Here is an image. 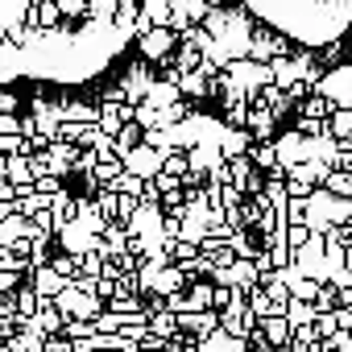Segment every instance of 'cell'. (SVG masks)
I'll list each match as a JSON object with an SVG mask.
<instances>
[{"mask_svg": "<svg viewBox=\"0 0 352 352\" xmlns=\"http://www.w3.org/2000/svg\"><path fill=\"white\" fill-rule=\"evenodd\" d=\"M141 0H5L0 83H91L137 38Z\"/></svg>", "mask_w": 352, "mask_h": 352, "instance_id": "obj_1", "label": "cell"}, {"mask_svg": "<svg viewBox=\"0 0 352 352\" xmlns=\"http://www.w3.org/2000/svg\"><path fill=\"white\" fill-rule=\"evenodd\" d=\"M245 9L302 46H336L352 30V0H245Z\"/></svg>", "mask_w": 352, "mask_h": 352, "instance_id": "obj_2", "label": "cell"}, {"mask_svg": "<svg viewBox=\"0 0 352 352\" xmlns=\"http://www.w3.org/2000/svg\"><path fill=\"white\" fill-rule=\"evenodd\" d=\"M54 302H58V311H63L67 319H91V323L100 319V315H96V311H100V294H87V290H79V286H67Z\"/></svg>", "mask_w": 352, "mask_h": 352, "instance_id": "obj_3", "label": "cell"}, {"mask_svg": "<svg viewBox=\"0 0 352 352\" xmlns=\"http://www.w3.org/2000/svg\"><path fill=\"white\" fill-rule=\"evenodd\" d=\"M153 30H174V5H170V0H141L137 38H145Z\"/></svg>", "mask_w": 352, "mask_h": 352, "instance_id": "obj_4", "label": "cell"}, {"mask_svg": "<svg viewBox=\"0 0 352 352\" xmlns=\"http://www.w3.org/2000/svg\"><path fill=\"white\" fill-rule=\"evenodd\" d=\"M120 162H124V170H129V174H137V179H145V183H149V179H157L162 166H166V157H162L157 149H149V145H137V149H133V153H124Z\"/></svg>", "mask_w": 352, "mask_h": 352, "instance_id": "obj_5", "label": "cell"}, {"mask_svg": "<svg viewBox=\"0 0 352 352\" xmlns=\"http://www.w3.org/2000/svg\"><path fill=\"white\" fill-rule=\"evenodd\" d=\"M137 42H141V54H145L149 63H166L174 50H183V46H179L183 38L174 34V30H153V34H145V38H137Z\"/></svg>", "mask_w": 352, "mask_h": 352, "instance_id": "obj_6", "label": "cell"}, {"mask_svg": "<svg viewBox=\"0 0 352 352\" xmlns=\"http://www.w3.org/2000/svg\"><path fill=\"white\" fill-rule=\"evenodd\" d=\"M153 83H157V79L149 75V67H141V63H137L133 71H124V79H120V96H124V100H133V108H137V104H145V100H149Z\"/></svg>", "mask_w": 352, "mask_h": 352, "instance_id": "obj_7", "label": "cell"}, {"mask_svg": "<svg viewBox=\"0 0 352 352\" xmlns=\"http://www.w3.org/2000/svg\"><path fill=\"white\" fill-rule=\"evenodd\" d=\"M25 327H34V331H42L46 340L54 336V331H67V315L58 311V302H42V311L25 323Z\"/></svg>", "mask_w": 352, "mask_h": 352, "instance_id": "obj_8", "label": "cell"}, {"mask_svg": "<svg viewBox=\"0 0 352 352\" xmlns=\"http://www.w3.org/2000/svg\"><path fill=\"white\" fill-rule=\"evenodd\" d=\"M67 286H71V282H67V278H63L54 265H46V270H34V290H38L46 302H54V298H58Z\"/></svg>", "mask_w": 352, "mask_h": 352, "instance_id": "obj_9", "label": "cell"}, {"mask_svg": "<svg viewBox=\"0 0 352 352\" xmlns=\"http://www.w3.org/2000/svg\"><path fill=\"white\" fill-rule=\"evenodd\" d=\"M261 336H265V344L286 348V344H294V323L286 315H270V319H261Z\"/></svg>", "mask_w": 352, "mask_h": 352, "instance_id": "obj_10", "label": "cell"}, {"mask_svg": "<svg viewBox=\"0 0 352 352\" xmlns=\"http://www.w3.org/2000/svg\"><path fill=\"white\" fill-rule=\"evenodd\" d=\"M195 352H249V340H241V336H232V331H216V336H208V340H199L195 344Z\"/></svg>", "mask_w": 352, "mask_h": 352, "instance_id": "obj_11", "label": "cell"}, {"mask_svg": "<svg viewBox=\"0 0 352 352\" xmlns=\"http://www.w3.org/2000/svg\"><path fill=\"white\" fill-rule=\"evenodd\" d=\"M5 174H9V183H13V187H38L34 166H30L25 153H21V157H5Z\"/></svg>", "mask_w": 352, "mask_h": 352, "instance_id": "obj_12", "label": "cell"}, {"mask_svg": "<svg viewBox=\"0 0 352 352\" xmlns=\"http://www.w3.org/2000/svg\"><path fill=\"white\" fill-rule=\"evenodd\" d=\"M274 120H278V112H274L270 104H253V116H249V133L265 141V137L274 133Z\"/></svg>", "mask_w": 352, "mask_h": 352, "instance_id": "obj_13", "label": "cell"}, {"mask_svg": "<svg viewBox=\"0 0 352 352\" xmlns=\"http://www.w3.org/2000/svg\"><path fill=\"white\" fill-rule=\"evenodd\" d=\"M212 307H216V286L195 282V286H191V294H187V315H191V311L199 315V311H212Z\"/></svg>", "mask_w": 352, "mask_h": 352, "instance_id": "obj_14", "label": "cell"}, {"mask_svg": "<svg viewBox=\"0 0 352 352\" xmlns=\"http://www.w3.org/2000/svg\"><path fill=\"white\" fill-rule=\"evenodd\" d=\"M286 319H290L294 327L319 323V307H315V302H302V298H290V307H286Z\"/></svg>", "mask_w": 352, "mask_h": 352, "instance_id": "obj_15", "label": "cell"}, {"mask_svg": "<svg viewBox=\"0 0 352 352\" xmlns=\"http://www.w3.org/2000/svg\"><path fill=\"white\" fill-rule=\"evenodd\" d=\"M323 191H331L336 199H352V170H331L323 179Z\"/></svg>", "mask_w": 352, "mask_h": 352, "instance_id": "obj_16", "label": "cell"}, {"mask_svg": "<svg viewBox=\"0 0 352 352\" xmlns=\"http://www.w3.org/2000/svg\"><path fill=\"white\" fill-rule=\"evenodd\" d=\"M149 331L157 340H170L174 331H179V315H170V311H149Z\"/></svg>", "mask_w": 352, "mask_h": 352, "instance_id": "obj_17", "label": "cell"}, {"mask_svg": "<svg viewBox=\"0 0 352 352\" xmlns=\"http://www.w3.org/2000/svg\"><path fill=\"white\" fill-rule=\"evenodd\" d=\"M249 157H253V166H265V170H274V174L282 170V162H278V145H270V141H265V145H253Z\"/></svg>", "mask_w": 352, "mask_h": 352, "instance_id": "obj_18", "label": "cell"}, {"mask_svg": "<svg viewBox=\"0 0 352 352\" xmlns=\"http://www.w3.org/2000/svg\"><path fill=\"white\" fill-rule=\"evenodd\" d=\"M129 241H133V232H129V228H112V224H108V232H104V245H108V257H124V249H129Z\"/></svg>", "mask_w": 352, "mask_h": 352, "instance_id": "obj_19", "label": "cell"}, {"mask_svg": "<svg viewBox=\"0 0 352 352\" xmlns=\"http://www.w3.org/2000/svg\"><path fill=\"white\" fill-rule=\"evenodd\" d=\"M162 174H170V179H179V183H183L187 174H195V170H191V157H187V153H170L166 166H162Z\"/></svg>", "mask_w": 352, "mask_h": 352, "instance_id": "obj_20", "label": "cell"}, {"mask_svg": "<svg viewBox=\"0 0 352 352\" xmlns=\"http://www.w3.org/2000/svg\"><path fill=\"white\" fill-rule=\"evenodd\" d=\"M91 336H100L91 319H67V340H71V344H83V340H91Z\"/></svg>", "mask_w": 352, "mask_h": 352, "instance_id": "obj_21", "label": "cell"}, {"mask_svg": "<svg viewBox=\"0 0 352 352\" xmlns=\"http://www.w3.org/2000/svg\"><path fill=\"white\" fill-rule=\"evenodd\" d=\"M96 212L108 220V216H120V191H100L96 195Z\"/></svg>", "mask_w": 352, "mask_h": 352, "instance_id": "obj_22", "label": "cell"}, {"mask_svg": "<svg viewBox=\"0 0 352 352\" xmlns=\"http://www.w3.org/2000/svg\"><path fill=\"white\" fill-rule=\"evenodd\" d=\"M67 120H75V124H91V120H100V112L87 108V104H67Z\"/></svg>", "mask_w": 352, "mask_h": 352, "instance_id": "obj_23", "label": "cell"}, {"mask_svg": "<svg viewBox=\"0 0 352 352\" xmlns=\"http://www.w3.org/2000/svg\"><path fill=\"white\" fill-rule=\"evenodd\" d=\"M0 133H5V137L21 133V116H13V112H9V116H0ZM21 137H25V133H21Z\"/></svg>", "mask_w": 352, "mask_h": 352, "instance_id": "obj_24", "label": "cell"}, {"mask_svg": "<svg viewBox=\"0 0 352 352\" xmlns=\"http://www.w3.org/2000/svg\"><path fill=\"white\" fill-rule=\"evenodd\" d=\"M46 352H75V344H71L67 336H63V340H58V336H50V340H46Z\"/></svg>", "mask_w": 352, "mask_h": 352, "instance_id": "obj_25", "label": "cell"}, {"mask_svg": "<svg viewBox=\"0 0 352 352\" xmlns=\"http://www.w3.org/2000/svg\"><path fill=\"white\" fill-rule=\"evenodd\" d=\"M162 204H170L174 212H179V208H183V187H174V191H166V195H162Z\"/></svg>", "mask_w": 352, "mask_h": 352, "instance_id": "obj_26", "label": "cell"}, {"mask_svg": "<svg viewBox=\"0 0 352 352\" xmlns=\"http://www.w3.org/2000/svg\"><path fill=\"white\" fill-rule=\"evenodd\" d=\"M0 112H5V116H9V112H17V96H13V91L0 96Z\"/></svg>", "mask_w": 352, "mask_h": 352, "instance_id": "obj_27", "label": "cell"}, {"mask_svg": "<svg viewBox=\"0 0 352 352\" xmlns=\"http://www.w3.org/2000/svg\"><path fill=\"white\" fill-rule=\"evenodd\" d=\"M340 307H348V311H352V290H340Z\"/></svg>", "mask_w": 352, "mask_h": 352, "instance_id": "obj_28", "label": "cell"}, {"mask_svg": "<svg viewBox=\"0 0 352 352\" xmlns=\"http://www.w3.org/2000/svg\"><path fill=\"white\" fill-rule=\"evenodd\" d=\"M208 5H212V9H220V5H228V0H208Z\"/></svg>", "mask_w": 352, "mask_h": 352, "instance_id": "obj_29", "label": "cell"}, {"mask_svg": "<svg viewBox=\"0 0 352 352\" xmlns=\"http://www.w3.org/2000/svg\"><path fill=\"white\" fill-rule=\"evenodd\" d=\"M348 270H352V245H348Z\"/></svg>", "mask_w": 352, "mask_h": 352, "instance_id": "obj_30", "label": "cell"}, {"mask_svg": "<svg viewBox=\"0 0 352 352\" xmlns=\"http://www.w3.org/2000/svg\"><path fill=\"white\" fill-rule=\"evenodd\" d=\"M0 352H17V348H0Z\"/></svg>", "mask_w": 352, "mask_h": 352, "instance_id": "obj_31", "label": "cell"}]
</instances>
